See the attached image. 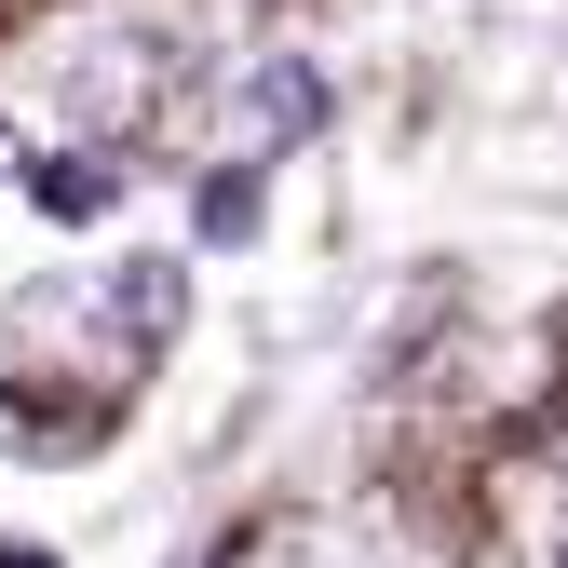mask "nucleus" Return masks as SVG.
<instances>
[{
    "instance_id": "obj_6",
    "label": "nucleus",
    "mask_w": 568,
    "mask_h": 568,
    "mask_svg": "<svg viewBox=\"0 0 568 568\" xmlns=\"http://www.w3.org/2000/svg\"><path fill=\"white\" fill-rule=\"evenodd\" d=\"M0 568H54V555H28V541H0Z\"/></svg>"
},
{
    "instance_id": "obj_7",
    "label": "nucleus",
    "mask_w": 568,
    "mask_h": 568,
    "mask_svg": "<svg viewBox=\"0 0 568 568\" xmlns=\"http://www.w3.org/2000/svg\"><path fill=\"white\" fill-rule=\"evenodd\" d=\"M0 163H14V150H0Z\"/></svg>"
},
{
    "instance_id": "obj_4",
    "label": "nucleus",
    "mask_w": 568,
    "mask_h": 568,
    "mask_svg": "<svg viewBox=\"0 0 568 568\" xmlns=\"http://www.w3.org/2000/svg\"><path fill=\"white\" fill-rule=\"evenodd\" d=\"M28 190H41V217H68V231H82V217H109L122 163H109V150H54V163H28Z\"/></svg>"
},
{
    "instance_id": "obj_5",
    "label": "nucleus",
    "mask_w": 568,
    "mask_h": 568,
    "mask_svg": "<svg viewBox=\"0 0 568 568\" xmlns=\"http://www.w3.org/2000/svg\"><path fill=\"white\" fill-rule=\"evenodd\" d=\"M244 231H257V176L217 163V176H203V244H244Z\"/></svg>"
},
{
    "instance_id": "obj_1",
    "label": "nucleus",
    "mask_w": 568,
    "mask_h": 568,
    "mask_svg": "<svg viewBox=\"0 0 568 568\" xmlns=\"http://www.w3.org/2000/svg\"><path fill=\"white\" fill-rule=\"evenodd\" d=\"M176 312H190L176 257H122V271L28 284V298L0 312V419H14L41 379H68V393H54V419H41V447H95V419H109V406H135V379L163 366Z\"/></svg>"
},
{
    "instance_id": "obj_2",
    "label": "nucleus",
    "mask_w": 568,
    "mask_h": 568,
    "mask_svg": "<svg viewBox=\"0 0 568 568\" xmlns=\"http://www.w3.org/2000/svg\"><path fill=\"white\" fill-rule=\"evenodd\" d=\"M312 122H325V68L257 54L244 82H231V163L257 176V163H284V150H312Z\"/></svg>"
},
{
    "instance_id": "obj_3",
    "label": "nucleus",
    "mask_w": 568,
    "mask_h": 568,
    "mask_svg": "<svg viewBox=\"0 0 568 568\" xmlns=\"http://www.w3.org/2000/svg\"><path fill=\"white\" fill-rule=\"evenodd\" d=\"M150 95H163V41L95 28V41H82V68H68V109H82L95 135H135V122H150Z\"/></svg>"
}]
</instances>
